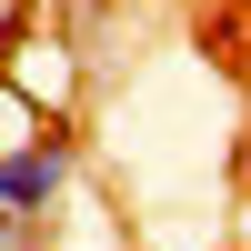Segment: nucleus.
Returning a JSON list of instances; mask_svg holds the SVG:
<instances>
[{
  "label": "nucleus",
  "mask_w": 251,
  "mask_h": 251,
  "mask_svg": "<svg viewBox=\"0 0 251 251\" xmlns=\"http://www.w3.org/2000/svg\"><path fill=\"white\" fill-rule=\"evenodd\" d=\"M71 171H80V141L71 131H20L0 141V221H30V231H50L60 201H71Z\"/></svg>",
  "instance_id": "nucleus-1"
},
{
  "label": "nucleus",
  "mask_w": 251,
  "mask_h": 251,
  "mask_svg": "<svg viewBox=\"0 0 251 251\" xmlns=\"http://www.w3.org/2000/svg\"><path fill=\"white\" fill-rule=\"evenodd\" d=\"M0 251H50V231H30V221H0Z\"/></svg>",
  "instance_id": "nucleus-2"
}]
</instances>
